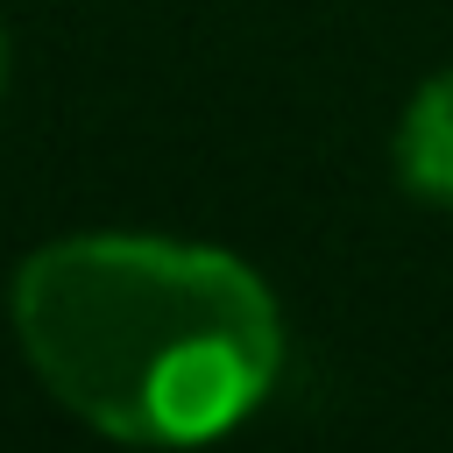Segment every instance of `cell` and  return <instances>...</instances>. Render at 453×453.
Instances as JSON below:
<instances>
[{"label": "cell", "instance_id": "obj_1", "mask_svg": "<svg viewBox=\"0 0 453 453\" xmlns=\"http://www.w3.org/2000/svg\"><path fill=\"white\" fill-rule=\"evenodd\" d=\"M28 368L99 432L198 446L241 425L283 361V326L255 269L219 248L85 234L14 276Z\"/></svg>", "mask_w": 453, "mask_h": 453}, {"label": "cell", "instance_id": "obj_2", "mask_svg": "<svg viewBox=\"0 0 453 453\" xmlns=\"http://www.w3.org/2000/svg\"><path fill=\"white\" fill-rule=\"evenodd\" d=\"M396 170L418 198H439L453 205V71H439L411 113H403V134H396Z\"/></svg>", "mask_w": 453, "mask_h": 453}, {"label": "cell", "instance_id": "obj_3", "mask_svg": "<svg viewBox=\"0 0 453 453\" xmlns=\"http://www.w3.org/2000/svg\"><path fill=\"white\" fill-rule=\"evenodd\" d=\"M0 78H7V50H0Z\"/></svg>", "mask_w": 453, "mask_h": 453}]
</instances>
